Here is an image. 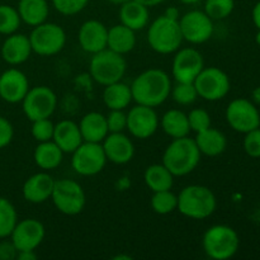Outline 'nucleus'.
<instances>
[{
    "mask_svg": "<svg viewBox=\"0 0 260 260\" xmlns=\"http://www.w3.org/2000/svg\"><path fill=\"white\" fill-rule=\"evenodd\" d=\"M183 41L179 20L170 19L164 14L156 18L147 30V42L150 47L161 55L177 52Z\"/></svg>",
    "mask_w": 260,
    "mask_h": 260,
    "instance_id": "obj_4",
    "label": "nucleus"
},
{
    "mask_svg": "<svg viewBox=\"0 0 260 260\" xmlns=\"http://www.w3.org/2000/svg\"><path fill=\"white\" fill-rule=\"evenodd\" d=\"M173 101L179 106H190L194 103L198 98L197 89L193 83H178L172 86L170 91Z\"/></svg>",
    "mask_w": 260,
    "mask_h": 260,
    "instance_id": "obj_35",
    "label": "nucleus"
},
{
    "mask_svg": "<svg viewBox=\"0 0 260 260\" xmlns=\"http://www.w3.org/2000/svg\"><path fill=\"white\" fill-rule=\"evenodd\" d=\"M255 41H256V43H258V46L260 47V29H258V33H256Z\"/></svg>",
    "mask_w": 260,
    "mask_h": 260,
    "instance_id": "obj_52",
    "label": "nucleus"
},
{
    "mask_svg": "<svg viewBox=\"0 0 260 260\" xmlns=\"http://www.w3.org/2000/svg\"><path fill=\"white\" fill-rule=\"evenodd\" d=\"M20 22L22 19L15 8L7 4L0 5V35L9 36L15 33L19 28Z\"/></svg>",
    "mask_w": 260,
    "mask_h": 260,
    "instance_id": "obj_34",
    "label": "nucleus"
},
{
    "mask_svg": "<svg viewBox=\"0 0 260 260\" xmlns=\"http://www.w3.org/2000/svg\"><path fill=\"white\" fill-rule=\"evenodd\" d=\"M126 69L127 62L123 55L109 48L94 53L89 66L91 78L103 86L121 81L126 74Z\"/></svg>",
    "mask_w": 260,
    "mask_h": 260,
    "instance_id": "obj_6",
    "label": "nucleus"
},
{
    "mask_svg": "<svg viewBox=\"0 0 260 260\" xmlns=\"http://www.w3.org/2000/svg\"><path fill=\"white\" fill-rule=\"evenodd\" d=\"M28 37L32 51L40 56L57 55L66 45L65 30L56 23L43 22L36 25Z\"/></svg>",
    "mask_w": 260,
    "mask_h": 260,
    "instance_id": "obj_8",
    "label": "nucleus"
},
{
    "mask_svg": "<svg viewBox=\"0 0 260 260\" xmlns=\"http://www.w3.org/2000/svg\"><path fill=\"white\" fill-rule=\"evenodd\" d=\"M17 10L22 22L30 27L46 22L50 13L47 0H19Z\"/></svg>",
    "mask_w": 260,
    "mask_h": 260,
    "instance_id": "obj_29",
    "label": "nucleus"
},
{
    "mask_svg": "<svg viewBox=\"0 0 260 260\" xmlns=\"http://www.w3.org/2000/svg\"><path fill=\"white\" fill-rule=\"evenodd\" d=\"M107 2L112 3V4H116V5H122L123 3L128 2V0H107Z\"/></svg>",
    "mask_w": 260,
    "mask_h": 260,
    "instance_id": "obj_50",
    "label": "nucleus"
},
{
    "mask_svg": "<svg viewBox=\"0 0 260 260\" xmlns=\"http://www.w3.org/2000/svg\"><path fill=\"white\" fill-rule=\"evenodd\" d=\"M194 141L201 155L211 157L221 155L228 147V139L225 135L212 127L198 132Z\"/></svg>",
    "mask_w": 260,
    "mask_h": 260,
    "instance_id": "obj_25",
    "label": "nucleus"
},
{
    "mask_svg": "<svg viewBox=\"0 0 260 260\" xmlns=\"http://www.w3.org/2000/svg\"><path fill=\"white\" fill-rule=\"evenodd\" d=\"M119 20L122 24L131 28L135 32L144 29L150 20L149 8L136 0H128L121 5Z\"/></svg>",
    "mask_w": 260,
    "mask_h": 260,
    "instance_id": "obj_24",
    "label": "nucleus"
},
{
    "mask_svg": "<svg viewBox=\"0 0 260 260\" xmlns=\"http://www.w3.org/2000/svg\"><path fill=\"white\" fill-rule=\"evenodd\" d=\"M183 40L193 45H202L213 35V20L202 10H190L179 18Z\"/></svg>",
    "mask_w": 260,
    "mask_h": 260,
    "instance_id": "obj_13",
    "label": "nucleus"
},
{
    "mask_svg": "<svg viewBox=\"0 0 260 260\" xmlns=\"http://www.w3.org/2000/svg\"><path fill=\"white\" fill-rule=\"evenodd\" d=\"M51 200L61 213L75 216L85 207L86 196L83 187L75 180L58 179L55 180Z\"/></svg>",
    "mask_w": 260,
    "mask_h": 260,
    "instance_id": "obj_7",
    "label": "nucleus"
},
{
    "mask_svg": "<svg viewBox=\"0 0 260 260\" xmlns=\"http://www.w3.org/2000/svg\"><path fill=\"white\" fill-rule=\"evenodd\" d=\"M28 90V78L18 69H8L0 75V98L7 103H22Z\"/></svg>",
    "mask_w": 260,
    "mask_h": 260,
    "instance_id": "obj_17",
    "label": "nucleus"
},
{
    "mask_svg": "<svg viewBox=\"0 0 260 260\" xmlns=\"http://www.w3.org/2000/svg\"><path fill=\"white\" fill-rule=\"evenodd\" d=\"M244 150L250 157H260V127L246 132L244 139Z\"/></svg>",
    "mask_w": 260,
    "mask_h": 260,
    "instance_id": "obj_41",
    "label": "nucleus"
},
{
    "mask_svg": "<svg viewBox=\"0 0 260 260\" xmlns=\"http://www.w3.org/2000/svg\"><path fill=\"white\" fill-rule=\"evenodd\" d=\"M187 116L188 121H189L190 131H194L196 134L211 127V116L206 109L194 108Z\"/></svg>",
    "mask_w": 260,
    "mask_h": 260,
    "instance_id": "obj_38",
    "label": "nucleus"
},
{
    "mask_svg": "<svg viewBox=\"0 0 260 260\" xmlns=\"http://www.w3.org/2000/svg\"><path fill=\"white\" fill-rule=\"evenodd\" d=\"M107 38H108V28L99 20H86L79 28V45L85 52L91 55L106 50Z\"/></svg>",
    "mask_w": 260,
    "mask_h": 260,
    "instance_id": "obj_19",
    "label": "nucleus"
},
{
    "mask_svg": "<svg viewBox=\"0 0 260 260\" xmlns=\"http://www.w3.org/2000/svg\"><path fill=\"white\" fill-rule=\"evenodd\" d=\"M13 136H14V128L12 123L7 118L0 116V149L8 146L12 142Z\"/></svg>",
    "mask_w": 260,
    "mask_h": 260,
    "instance_id": "obj_42",
    "label": "nucleus"
},
{
    "mask_svg": "<svg viewBox=\"0 0 260 260\" xmlns=\"http://www.w3.org/2000/svg\"><path fill=\"white\" fill-rule=\"evenodd\" d=\"M135 46H136V35L134 29L126 27L122 23L113 25L108 29L107 48L119 55H126L134 50Z\"/></svg>",
    "mask_w": 260,
    "mask_h": 260,
    "instance_id": "obj_26",
    "label": "nucleus"
},
{
    "mask_svg": "<svg viewBox=\"0 0 260 260\" xmlns=\"http://www.w3.org/2000/svg\"><path fill=\"white\" fill-rule=\"evenodd\" d=\"M150 203L154 212L157 215H169L178 208V196H175L170 189L154 192Z\"/></svg>",
    "mask_w": 260,
    "mask_h": 260,
    "instance_id": "obj_33",
    "label": "nucleus"
},
{
    "mask_svg": "<svg viewBox=\"0 0 260 260\" xmlns=\"http://www.w3.org/2000/svg\"><path fill=\"white\" fill-rule=\"evenodd\" d=\"M136 2L141 3V4L145 5V7L151 8V7H156V5L161 4V3H164L165 0H136Z\"/></svg>",
    "mask_w": 260,
    "mask_h": 260,
    "instance_id": "obj_47",
    "label": "nucleus"
},
{
    "mask_svg": "<svg viewBox=\"0 0 260 260\" xmlns=\"http://www.w3.org/2000/svg\"><path fill=\"white\" fill-rule=\"evenodd\" d=\"M23 112L29 121L50 118L57 107V96L55 91L45 85L29 88L22 101Z\"/></svg>",
    "mask_w": 260,
    "mask_h": 260,
    "instance_id": "obj_11",
    "label": "nucleus"
},
{
    "mask_svg": "<svg viewBox=\"0 0 260 260\" xmlns=\"http://www.w3.org/2000/svg\"><path fill=\"white\" fill-rule=\"evenodd\" d=\"M107 157L102 144L83 141L73 152L71 167L74 172L83 177H93L99 174L107 164Z\"/></svg>",
    "mask_w": 260,
    "mask_h": 260,
    "instance_id": "obj_9",
    "label": "nucleus"
},
{
    "mask_svg": "<svg viewBox=\"0 0 260 260\" xmlns=\"http://www.w3.org/2000/svg\"><path fill=\"white\" fill-rule=\"evenodd\" d=\"M134 101L132 99L131 86L127 84L117 81V83L109 84L104 88L103 91V102L109 109H126L129 103Z\"/></svg>",
    "mask_w": 260,
    "mask_h": 260,
    "instance_id": "obj_30",
    "label": "nucleus"
},
{
    "mask_svg": "<svg viewBox=\"0 0 260 260\" xmlns=\"http://www.w3.org/2000/svg\"><path fill=\"white\" fill-rule=\"evenodd\" d=\"M132 99L137 104L159 107L170 96L172 81L169 75L160 69H149L140 74L131 85Z\"/></svg>",
    "mask_w": 260,
    "mask_h": 260,
    "instance_id": "obj_1",
    "label": "nucleus"
},
{
    "mask_svg": "<svg viewBox=\"0 0 260 260\" xmlns=\"http://www.w3.org/2000/svg\"><path fill=\"white\" fill-rule=\"evenodd\" d=\"M17 222L18 215L13 203L0 197V239L9 238Z\"/></svg>",
    "mask_w": 260,
    "mask_h": 260,
    "instance_id": "obj_32",
    "label": "nucleus"
},
{
    "mask_svg": "<svg viewBox=\"0 0 260 260\" xmlns=\"http://www.w3.org/2000/svg\"><path fill=\"white\" fill-rule=\"evenodd\" d=\"M202 245L208 258L228 260L238 253L240 240L238 233L230 226L213 225L203 235Z\"/></svg>",
    "mask_w": 260,
    "mask_h": 260,
    "instance_id": "obj_5",
    "label": "nucleus"
},
{
    "mask_svg": "<svg viewBox=\"0 0 260 260\" xmlns=\"http://www.w3.org/2000/svg\"><path fill=\"white\" fill-rule=\"evenodd\" d=\"M29 37L22 33H13L8 36L2 46V57L9 65H20L30 57L32 53Z\"/></svg>",
    "mask_w": 260,
    "mask_h": 260,
    "instance_id": "obj_21",
    "label": "nucleus"
},
{
    "mask_svg": "<svg viewBox=\"0 0 260 260\" xmlns=\"http://www.w3.org/2000/svg\"><path fill=\"white\" fill-rule=\"evenodd\" d=\"M89 0H52L55 9L62 15H75L85 9Z\"/></svg>",
    "mask_w": 260,
    "mask_h": 260,
    "instance_id": "obj_39",
    "label": "nucleus"
},
{
    "mask_svg": "<svg viewBox=\"0 0 260 260\" xmlns=\"http://www.w3.org/2000/svg\"><path fill=\"white\" fill-rule=\"evenodd\" d=\"M18 250L14 244L10 241H2L0 243V260H13L17 259Z\"/></svg>",
    "mask_w": 260,
    "mask_h": 260,
    "instance_id": "obj_43",
    "label": "nucleus"
},
{
    "mask_svg": "<svg viewBox=\"0 0 260 260\" xmlns=\"http://www.w3.org/2000/svg\"><path fill=\"white\" fill-rule=\"evenodd\" d=\"M33 159L40 169L48 172V170L56 169L62 162L63 151L52 140L38 142L37 147L33 152Z\"/></svg>",
    "mask_w": 260,
    "mask_h": 260,
    "instance_id": "obj_27",
    "label": "nucleus"
},
{
    "mask_svg": "<svg viewBox=\"0 0 260 260\" xmlns=\"http://www.w3.org/2000/svg\"><path fill=\"white\" fill-rule=\"evenodd\" d=\"M45 235L46 230L42 222L36 218H25L18 221L9 238L18 251H36V249L42 244Z\"/></svg>",
    "mask_w": 260,
    "mask_h": 260,
    "instance_id": "obj_16",
    "label": "nucleus"
},
{
    "mask_svg": "<svg viewBox=\"0 0 260 260\" xmlns=\"http://www.w3.org/2000/svg\"><path fill=\"white\" fill-rule=\"evenodd\" d=\"M52 141L62 150L63 154H73L84 140L79 124L70 119H63L55 124Z\"/></svg>",
    "mask_w": 260,
    "mask_h": 260,
    "instance_id": "obj_22",
    "label": "nucleus"
},
{
    "mask_svg": "<svg viewBox=\"0 0 260 260\" xmlns=\"http://www.w3.org/2000/svg\"><path fill=\"white\" fill-rule=\"evenodd\" d=\"M217 207V200L212 190L206 185H187L178 194L177 210L192 220H205L210 217Z\"/></svg>",
    "mask_w": 260,
    "mask_h": 260,
    "instance_id": "obj_3",
    "label": "nucleus"
},
{
    "mask_svg": "<svg viewBox=\"0 0 260 260\" xmlns=\"http://www.w3.org/2000/svg\"><path fill=\"white\" fill-rule=\"evenodd\" d=\"M17 259H19V260H36V259H37V254L35 253V250L18 251Z\"/></svg>",
    "mask_w": 260,
    "mask_h": 260,
    "instance_id": "obj_44",
    "label": "nucleus"
},
{
    "mask_svg": "<svg viewBox=\"0 0 260 260\" xmlns=\"http://www.w3.org/2000/svg\"><path fill=\"white\" fill-rule=\"evenodd\" d=\"M81 136L84 141L88 142H99L102 144L109 134L108 126H107L106 116L99 112H89L81 118L79 123Z\"/></svg>",
    "mask_w": 260,
    "mask_h": 260,
    "instance_id": "obj_23",
    "label": "nucleus"
},
{
    "mask_svg": "<svg viewBox=\"0 0 260 260\" xmlns=\"http://www.w3.org/2000/svg\"><path fill=\"white\" fill-rule=\"evenodd\" d=\"M235 8L234 0H206L203 12L212 20H221L228 18Z\"/></svg>",
    "mask_w": 260,
    "mask_h": 260,
    "instance_id": "obj_36",
    "label": "nucleus"
},
{
    "mask_svg": "<svg viewBox=\"0 0 260 260\" xmlns=\"http://www.w3.org/2000/svg\"><path fill=\"white\" fill-rule=\"evenodd\" d=\"M201 161V152L194 139L188 136L173 139L162 154V164L174 177L190 174Z\"/></svg>",
    "mask_w": 260,
    "mask_h": 260,
    "instance_id": "obj_2",
    "label": "nucleus"
},
{
    "mask_svg": "<svg viewBox=\"0 0 260 260\" xmlns=\"http://www.w3.org/2000/svg\"><path fill=\"white\" fill-rule=\"evenodd\" d=\"M179 2L185 5H193V4H198V3H201L202 0H179Z\"/></svg>",
    "mask_w": 260,
    "mask_h": 260,
    "instance_id": "obj_48",
    "label": "nucleus"
},
{
    "mask_svg": "<svg viewBox=\"0 0 260 260\" xmlns=\"http://www.w3.org/2000/svg\"><path fill=\"white\" fill-rule=\"evenodd\" d=\"M102 146H103L107 160L113 164L124 165L134 159V142L123 132L108 134L102 142Z\"/></svg>",
    "mask_w": 260,
    "mask_h": 260,
    "instance_id": "obj_18",
    "label": "nucleus"
},
{
    "mask_svg": "<svg viewBox=\"0 0 260 260\" xmlns=\"http://www.w3.org/2000/svg\"><path fill=\"white\" fill-rule=\"evenodd\" d=\"M198 96L208 102H217L225 98L231 88L230 78L225 71L216 66L203 68L193 81Z\"/></svg>",
    "mask_w": 260,
    "mask_h": 260,
    "instance_id": "obj_10",
    "label": "nucleus"
},
{
    "mask_svg": "<svg viewBox=\"0 0 260 260\" xmlns=\"http://www.w3.org/2000/svg\"><path fill=\"white\" fill-rule=\"evenodd\" d=\"M165 17L170 18V19H174V20H179L180 18V13H179V9L175 7H169L167 10H165L164 13Z\"/></svg>",
    "mask_w": 260,
    "mask_h": 260,
    "instance_id": "obj_46",
    "label": "nucleus"
},
{
    "mask_svg": "<svg viewBox=\"0 0 260 260\" xmlns=\"http://www.w3.org/2000/svg\"><path fill=\"white\" fill-rule=\"evenodd\" d=\"M55 179L48 173H37L28 178L23 184V197L27 202L40 205L50 200L52 194Z\"/></svg>",
    "mask_w": 260,
    "mask_h": 260,
    "instance_id": "obj_20",
    "label": "nucleus"
},
{
    "mask_svg": "<svg viewBox=\"0 0 260 260\" xmlns=\"http://www.w3.org/2000/svg\"><path fill=\"white\" fill-rule=\"evenodd\" d=\"M251 18H253V22L255 24V27L260 29V2L254 5L253 12H251Z\"/></svg>",
    "mask_w": 260,
    "mask_h": 260,
    "instance_id": "obj_45",
    "label": "nucleus"
},
{
    "mask_svg": "<svg viewBox=\"0 0 260 260\" xmlns=\"http://www.w3.org/2000/svg\"><path fill=\"white\" fill-rule=\"evenodd\" d=\"M159 126V116L152 107L137 104L127 113V129L136 139H150Z\"/></svg>",
    "mask_w": 260,
    "mask_h": 260,
    "instance_id": "obj_15",
    "label": "nucleus"
},
{
    "mask_svg": "<svg viewBox=\"0 0 260 260\" xmlns=\"http://www.w3.org/2000/svg\"><path fill=\"white\" fill-rule=\"evenodd\" d=\"M205 68L202 53L192 47L180 48L173 60L172 74L178 83H193Z\"/></svg>",
    "mask_w": 260,
    "mask_h": 260,
    "instance_id": "obj_14",
    "label": "nucleus"
},
{
    "mask_svg": "<svg viewBox=\"0 0 260 260\" xmlns=\"http://www.w3.org/2000/svg\"><path fill=\"white\" fill-rule=\"evenodd\" d=\"M144 180L152 192H160L172 189L174 184V175L161 162L147 167L144 173Z\"/></svg>",
    "mask_w": 260,
    "mask_h": 260,
    "instance_id": "obj_31",
    "label": "nucleus"
},
{
    "mask_svg": "<svg viewBox=\"0 0 260 260\" xmlns=\"http://www.w3.org/2000/svg\"><path fill=\"white\" fill-rule=\"evenodd\" d=\"M53 131H55V124L52 123L50 118H42L32 122L30 132H32L33 139L37 142H45L52 140Z\"/></svg>",
    "mask_w": 260,
    "mask_h": 260,
    "instance_id": "obj_37",
    "label": "nucleus"
},
{
    "mask_svg": "<svg viewBox=\"0 0 260 260\" xmlns=\"http://www.w3.org/2000/svg\"><path fill=\"white\" fill-rule=\"evenodd\" d=\"M254 96H255V101L260 102V88H258L255 91H254Z\"/></svg>",
    "mask_w": 260,
    "mask_h": 260,
    "instance_id": "obj_51",
    "label": "nucleus"
},
{
    "mask_svg": "<svg viewBox=\"0 0 260 260\" xmlns=\"http://www.w3.org/2000/svg\"><path fill=\"white\" fill-rule=\"evenodd\" d=\"M106 119L109 134L123 132L124 129H127V114L121 109H109Z\"/></svg>",
    "mask_w": 260,
    "mask_h": 260,
    "instance_id": "obj_40",
    "label": "nucleus"
},
{
    "mask_svg": "<svg viewBox=\"0 0 260 260\" xmlns=\"http://www.w3.org/2000/svg\"><path fill=\"white\" fill-rule=\"evenodd\" d=\"M131 259H132L131 255H123V254H121V255H117L113 258V260H131Z\"/></svg>",
    "mask_w": 260,
    "mask_h": 260,
    "instance_id": "obj_49",
    "label": "nucleus"
},
{
    "mask_svg": "<svg viewBox=\"0 0 260 260\" xmlns=\"http://www.w3.org/2000/svg\"><path fill=\"white\" fill-rule=\"evenodd\" d=\"M226 121L236 132L246 134L260 127V113L255 104L244 98L234 99L226 108Z\"/></svg>",
    "mask_w": 260,
    "mask_h": 260,
    "instance_id": "obj_12",
    "label": "nucleus"
},
{
    "mask_svg": "<svg viewBox=\"0 0 260 260\" xmlns=\"http://www.w3.org/2000/svg\"><path fill=\"white\" fill-rule=\"evenodd\" d=\"M160 126L164 134L172 139L185 137L190 132L188 116L180 109H169L165 112L160 119Z\"/></svg>",
    "mask_w": 260,
    "mask_h": 260,
    "instance_id": "obj_28",
    "label": "nucleus"
}]
</instances>
